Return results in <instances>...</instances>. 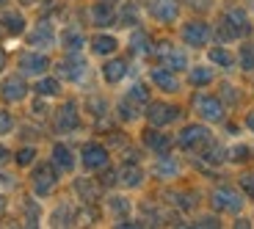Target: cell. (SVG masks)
I'll list each match as a JSON object with an SVG mask.
<instances>
[{
    "label": "cell",
    "mask_w": 254,
    "mask_h": 229,
    "mask_svg": "<svg viewBox=\"0 0 254 229\" xmlns=\"http://www.w3.org/2000/svg\"><path fill=\"white\" fill-rule=\"evenodd\" d=\"M58 179H61V172L50 160H36L31 166V193L36 199H50L58 188Z\"/></svg>",
    "instance_id": "1"
},
{
    "label": "cell",
    "mask_w": 254,
    "mask_h": 229,
    "mask_svg": "<svg viewBox=\"0 0 254 229\" xmlns=\"http://www.w3.org/2000/svg\"><path fill=\"white\" fill-rule=\"evenodd\" d=\"M33 94L31 80L22 72H3L0 75V102L3 105H22L28 102V97Z\"/></svg>",
    "instance_id": "2"
},
{
    "label": "cell",
    "mask_w": 254,
    "mask_h": 229,
    "mask_svg": "<svg viewBox=\"0 0 254 229\" xmlns=\"http://www.w3.org/2000/svg\"><path fill=\"white\" fill-rule=\"evenodd\" d=\"M14 69L22 72L28 80H36V77L53 72V58L47 56L45 50H33V47H25L19 50L17 58H14Z\"/></svg>",
    "instance_id": "3"
},
{
    "label": "cell",
    "mask_w": 254,
    "mask_h": 229,
    "mask_svg": "<svg viewBox=\"0 0 254 229\" xmlns=\"http://www.w3.org/2000/svg\"><path fill=\"white\" fill-rule=\"evenodd\" d=\"M210 141H213V133L204 121H190V124H183L180 133L174 135V147H180L183 152H202L207 147Z\"/></svg>",
    "instance_id": "4"
},
{
    "label": "cell",
    "mask_w": 254,
    "mask_h": 229,
    "mask_svg": "<svg viewBox=\"0 0 254 229\" xmlns=\"http://www.w3.org/2000/svg\"><path fill=\"white\" fill-rule=\"evenodd\" d=\"M53 72H56L64 83L77 86V83H83L89 77V61H86L83 53H64L58 61H53Z\"/></svg>",
    "instance_id": "5"
},
{
    "label": "cell",
    "mask_w": 254,
    "mask_h": 229,
    "mask_svg": "<svg viewBox=\"0 0 254 229\" xmlns=\"http://www.w3.org/2000/svg\"><path fill=\"white\" fill-rule=\"evenodd\" d=\"M249 17H246V11L243 8H238V6H232V8H227L224 11V17H221V25L213 31V36H218L221 42H238V39H243V36H249Z\"/></svg>",
    "instance_id": "6"
},
{
    "label": "cell",
    "mask_w": 254,
    "mask_h": 229,
    "mask_svg": "<svg viewBox=\"0 0 254 229\" xmlns=\"http://www.w3.org/2000/svg\"><path fill=\"white\" fill-rule=\"evenodd\" d=\"M190 108H193V114H196L199 121H204V124H218V121H224V116H227L224 100L218 94H207V91H196Z\"/></svg>",
    "instance_id": "7"
},
{
    "label": "cell",
    "mask_w": 254,
    "mask_h": 229,
    "mask_svg": "<svg viewBox=\"0 0 254 229\" xmlns=\"http://www.w3.org/2000/svg\"><path fill=\"white\" fill-rule=\"evenodd\" d=\"M144 119L149 127H172L183 119V108L174 105V102H166V100H149L144 108Z\"/></svg>",
    "instance_id": "8"
},
{
    "label": "cell",
    "mask_w": 254,
    "mask_h": 229,
    "mask_svg": "<svg viewBox=\"0 0 254 229\" xmlns=\"http://www.w3.org/2000/svg\"><path fill=\"white\" fill-rule=\"evenodd\" d=\"M25 45L33 47V50H45L50 53L53 47H58V28L53 25V19L45 17V19H36L33 25H28L25 31Z\"/></svg>",
    "instance_id": "9"
},
{
    "label": "cell",
    "mask_w": 254,
    "mask_h": 229,
    "mask_svg": "<svg viewBox=\"0 0 254 229\" xmlns=\"http://www.w3.org/2000/svg\"><path fill=\"white\" fill-rule=\"evenodd\" d=\"M152 58L174 72H185L190 66L188 47H180L174 42H152Z\"/></svg>",
    "instance_id": "10"
},
{
    "label": "cell",
    "mask_w": 254,
    "mask_h": 229,
    "mask_svg": "<svg viewBox=\"0 0 254 229\" xmlns=\"http://www.w3.org/2000/svg\"><path fill=\"white\" fill-rule=\"evenodd\" d=\"M213 42V28L204 19H185L180 25V45L188 50H207Z\"/></svg>",
    "instance_id": "11"
},
{
    "label": "cell",
    "mask_w": 254,
    "mask_h": 229,
    "mask_svg": "<svg viewBox=\"0 0 254 229\" xmlns=\"http://www.w3.org/2000/svg\"><path fill=\"white\" fill-rule=\"evenodd\" d=\"M77 160L86 174H100L105 166H111V149L102 141H86L77 152Z\"/></svg>",
    "instance_id": "12"
},
{
    "label": "cell",
    "mask_w": 254,
    "mask_h": 229,
    "mask_svg": "<svg viewBox=\"0 0 254 229\" xmlns=\"http://www.w3.org/2000/svg\"><path fill=\"white\" fill-rule=\"evenodd\" d=\"M210 207L216 213H229V216H238V213L246 207V196L238 193L235 188L229 185H218L216 191L210 193Z\"/></svg>",
    "instance_id": "13"
},
{
    "label": "cell",
    "mask_w": 254,
    "mask_h": 229,
    "mask_svg": "<svg viewBox=\"0 0 254 229\" xmlns=\"http://www.w3.org/2000/svg\"><path fill=\"white\" fill-rule=\"evenodd\" d=\"M146 77H149V86H152L155 91H160V94L174 97V94H180V91H183V80H180V72L169 69V66H163V64L152 66V69L146 72Z\"/></svg>",
    "instance_id": "14"
},
{
    "label": "cell",
    "mask_w": 254,
    "mask_h": 229,
    "mask_svg": "<svg viewBox=\"0 0 254 229\" xmlns=\"http://www.w3.org/2000/svg\"><path fill=\"white\" fill-rule=\"evenodd\" d=\"M53 127L58 135H69L80 127V108H77L75 100L61 102V108L53 111Z\"/></svg>",
    "instance_id": "15"
},
{
    "label": "cell",
    "mask_w": 254,
    "mask_h": 229,
    "mask_svg": "<svg viewBox=\"0 0 254 229\" xmlns=\"http://www.w3.org/2000/svg\"><path fill=\"white\" fill-rule=\"evenodd\" d=\"M28 17L25 11L19 6H3L0 8V33H6V36L11 39H19V36H25L28 31Z\"/></svg>",
    "instance_id": "16"
},
{
    "label": "cell",
    "mask_w": 254,
    "mask_h": 229,
    "mask_svg": "<svg viewBox=\"0 0 254 229\" xmlns=\"http://www.w3.org/2000/svg\"><path fill=\"white\" fill-rule=\"evenodd\" d=\"M146 11L158 25H174V22H180V14H183V0H149Z\"/></svg>",
    "instance_id": "17"
},
{
    "label": "cell",
    "mask_w": 254,
    "mask_h": 229,
    "mask_svg": "<svg viewBox=\"0 0 254 229\" xmlns=\"http://www.w3.org/2000/svg\"><path fill=\"white\" fill-rule=\"evenodd\" d=\"M50 163L56 166L61 174H75V169L80 166L77 160V152L66 144V141H53L50 147Z\"/></svg>",
    "instance_id": "18"
},
{
    "label": "cell",
    "mask_w": 254,
    "mask_h": 229,
    "mask_svg": "<svg viewBox=\"0 0 254 229\" xmlns=\"http://www.w3.org/2000/svg\"><path fill=\"white\" fill-rule=\"evenodd\" d=\"M127 72H130V61H127V58H122L119 53H116V56L102 58L100 77H102V83H105V86H119V83L127 77Z\"/></svg>",
    "instance_id": "19"
},
{
    "label": "cell",
    "mask_w": 254,
    "mask_h": 229,
    "mask_svg": "<svg viewBox=\"0 0 254 229\" xmlns=\"http://www.w3.org/2000/svg\"><path fill=\"white\" fill-rule=\"evenodd\" d=\"M116 19H119L116 3H111V0H97V3H91L89 22L97 28V31H108L111 25H116Z\"/></svg>",
    "instance_id": "20"
},
{
    "label": "cell",
    "mask_w": 254,
    "mask_h": 229,
    "mask_svg": "<svg viewBox=\"0 0 254 229\" xmlns=\"http://www.w3.org/2000/svg\"><path fill=\"white\" fill-rule=\"evenodd\" d=\"M116 172H119V179H116L119 188H125V191H138V188H144L146 172H144V166H141L138 160H125Z\"/></svg>",
    "instance_id": "21"
},
{
    "label": "cell",
    "mask_w": 254,
    "mask_h": 229,
    "mask_svg": "<svg viewBox=\"0 0 254 229\" xmlns=\"http://www.w3.org/2000/svg\"><path fill=\"white\" fill-rule=\"evenodd\" d=\"M141 147L149 149L152 155H166L174 147V135H169L163 127H146L141 133Z\"/></svg>",
    "instance_id": "22"
},
{
    "label": "cell",
    "mask_w": 254,
    "mask_h": 229,
    "mask_svg": "<svg viewBox=\"0 0 254 229\" xmlns=\"http://www.w3.org/2000/svg\"><path fill=\"white\" fill-rule=\"evenodd\" d=\"M89 53L97 58H108L119 53V36H114L111 31H94L89 36Z\"/></svg>",
    "instance_id": "23"
},
{
    "label": "cell",
    "mask_w": 254,
    "mask_h": 229,
    "mask_svg": "<svg viewBox=\"0 0 254 229\" xmlns=\"http://www.w3.org/2000/svg\"><path fill=\"white\" fill-rule=\"evenodd\" d=\"M58 47L64 53H83L89 47V36L83 33V28L77 25H66L58 31Z\"/></svg>",
    "instance_id": "24"
},
{
    "label": "cell",
    "mask_w": 254,
    "mask_h": 229,
    "mask_svg": "<svg viewBox=\"0 0 254 229\" xmlns=\"http://www.w3.org/2000/svg\"><path fill=\"white\" fill-rule=\"evenodd\" d=\"M31 89H33V94L42 97V100H58V97L64 94V80L56 72H47V75L36 77V80L31 83Z\"/></svg>",
    "instance_id": "25"
},
{
    "label": "cell",
    "mask_w": 254,
    "mask_h": 229,
    "mask_svg": "<svg viewBox=\"0 0 254 229\" xmlns=\"http://www.w3.org/2000/svg\"><path fill=\"white\" fill-rule=\"evenodd\" d=\"M180 172H183V166H180V160L174 158L172 152L155 155V163H152V177L155 179H177Z\"/></svg>",
    "instance_id": "26"
},
{
    "label": "cell",
    "mask_w": 254,
    "mask_h": 229,
    "mask_svg": "<svg viewBox=\"0 0 254 229\" xmlns=\"http://www.w3.org/2000/svg\"><path fill=\"white\" fill-rule=\"evenodd\" d=\"M213 80H216V66L213 64H190L185 69V83L193 89H207Z\"/></svg>",
    "instance_id": "27"
},
{
    "label": "cell",
    "mask_w": 254,
    "mask_h": 229,
    "mask_svg": "<svg viewBox=\"0 0 254 229\" xmlns=\"http://www.w3.org/2000/svg\"><path fill=\"white\" fill-rule=\"evenodd\" d=\"M77 216H80V210H77L75 204L61 202L56 210L47 216V224H50V227H77Z\"/></svg>",
    "instance_id": "28"
},
{
    "label": "cell",
    "mask_w": 254,
    "mask_h": 229,
    "mask_svg": "<svg viewBox=\"0 0 254 229\" xmlns=\"http://www.w3.org/2000/svg\"><path fill=\"white\" fill-rule=\"evenodd\" d=\"M72 188H75L77 202H83V204H94L100 199V191H102V185L97 179H89V177H77L72 182Z\"/></svg>",
    "instance_id": "29"
},
{
    "label": "cell",
    "mask_w": 254,
    "mask_h": 229,
    "mask_svg": "<svg viewBox=\"0 0 254 229\" xmlns=\"http://www.w3.org/2000/svg\"><path fill=\"white\" fill-rule=\"evenodd\" d=\"M152 42L155 39L149 36L144 28L135 25L133 33H130V42H127V45H130V56H152Z\"/></svg>",
    "instance_id": "30"
},
{
    "label": "cell",
    "mask_w": 254,
    "mask_h": 229,
    "mask_svg": "<svg viewBox=\"0 0 254 229\" xmlns=\"http://www.w3.org/2000/svg\"><path fill=\"white\" fill-rule=\"evenodd\" d=\"M207 64H213L216 69H232L238 58L229 47H207Z\"/></svg>",
    "instance_id": "31"
},
{
    "label": "cell",
    "mask_w": 254,
    "mask_h": 229,
    "mask_svg": "<svg viewBox=\"0 0 254 229\" xmlns=\"http://www.w3.org/2000/svg\"><path fill=\"white\" fill-rule=\"evenodd\" d=\"M105 210H108V216L114 218L116 224L125 221V218H130V213H133V204H130V199L127 196H108V202H105Z\"/></svg>",
    "instance_id": "32"
},
{
    "label": "cell",
    "mask_w": 254,
    "mask_h": 229,
    "mask_svg": "<svg viewBox=\"0 0 254 229\" xmlns=\"http://www.w3.org/2000/svg\"><path fill=\"white\" fill-rule=\"evenodd\" d=\"M36 160H39V147H36V144H22L19 149H14V160H11V163L17 166V169H25V172H28Z\"/></svg>",
    "instance_id": "33"
},
{
    "label": "cell",
    "mask_w": 254,
    "mask_h": 229,
    "mask_svg": "<svg viewBox=\"0 0 254 229\" xmlns=\"http://www.w3.org/2000/svg\"><path fill=\"white\" fill-rule=\"evenodd\" d=\"M122 97H125V100H130L133 105H138L141 111L146 108V102L152 100V97H149V86H144V83H133V86H130V89H127Z\"/></svg>",
    "instance_id": "34"
},
{
    "label": "cell",
    "mask_w": 254,
    "mask_h": 229,
    "mask_svg": "<svg viewBox=\"0 0 254 229\" xmlns=\"http://www.w3.org/2000/svg\"><path fill=\"white\" fill-rule=\"evenodd\" d=\"M116 116H119L122 121H138L141 116H144V111H141L138 105H133L130 100L119 97V102H116Z\"/></svg>",
    "instance_id": "35"
},
{
    "label": "cell",
    "mask_w": 254,
    "mask_h": 229,
    "mask_svg": "<svg viewBox=\"0 0 254 229\" xmlns=\"http://www.w3.org/2000/svg\"><path fill=\"white\" fill-rule=\"evenodd\" d=\"M14 130H17V116L11 114V105L0 102V138H8Z\"/></svg>",
    "instance_id": "36"
},
{
    "label": "cell",
    "mask_w": 254,
    "mask_h": 229,
    "mask_svg": "<svg viewBox=\"0 0 254 229\" xmlns=\"http://www.w3.org/2000/svg\"><path fill=\"white\" fill-rule=\"evenodd\" d=\"M17 185H19V179L8 172V166H0V193L8 196L11 191H17Z\"/></svg>",
    "instance_id": "37"
},
{
    "label": "cell",
    "mask_w": 254,
    "mask_h": 229,
    "mask_svg": "<svg viewBox=\"0 0 254 229\" xmlns=\"http://www.w3.org/2000/svg\"><path fill=\"white\" fill-rule=\"evenodd\" d=\"M249 147H241V144H238V147H229L227 149V160H235V163H241V160H246L249 158Z\"/></svg>",
    "instance_id": "38"
},
{
    "label": "cell",
    "mask_w": 254,
    "mask_h": 229,
    "mask_svg": "<svg viewBox=\"0 0 254 229\" xmlns=\"http://www.w3.org/2000/svg\"><path fill=\"white\" fill-rule=\"evenodd\" d=\"M14 160V149L6 144V138H0V166H8Z\"/></svg>",
    "instance_id": "39"
},
{
    "label": "cell",
    "mask_w": 254,
    "mask_h": 229,
    "mask_svg": "<svg viewBox=\"0 0 254 229\" xmlns=\"http://www.w3.org/2000/svg\"><path fill=\"white\" fill-rule=\"evenodd\" d=\"M241 66H243V69H252V66H254V47L252 45H246L241 50Z\"/></svg>",
    "instance_id": "40"
},
{
    "label": "cell",
    "mask_w": 254,
    "mask_h": 229,
    "mask_svg": "<svg viewBox=\"0 0 254 229\" xmlns=\"http://www.w3.org/2000/svg\"><path fill=\"white\" fill-rule=\"evenodd\" d=\"M241 188L254 199V174H243V177H241Z\"/></svg>",
    "instance_id": "41"
},
{
    "label": "cell",
    "mask_w": 254,
    "mask_h": 229,
    "mask_svg": "<svg viewBox=\"0 0 254 229\" xmlns=\"http://www.w3.org/2000/svg\"><path fill=\"white\" fill-rule=\"evenodd\" d=\"M193 227H221V221H218V216H202V218H196Z\"/></svg>",
    "instance_id": "42"
},
{
    "label": "cell",
    "mask_w": 254,
    "mask_h": 229,
    "mask_svg": "<svg viewBox=\"0 0 254 229\" xmlns=\"http://www.w3.org/2000/svg\"><path fill=\"white\" fill-rule=\"evenodd\" d=\"M193 11H204V8H210V0H185Z\"/></svg>",
    "instance_id": "43"
},
{
    "label": "cell",
    "mask_w": 254,
    "mask_h": 229,
    "mask_svg": "<svg viewBox=\"0 0 254 229\" xmlns=\"http://www.w3.org/2000/svg\"><path fill=\"white\" fill-rule=\"evenodd\" d=\"M3 72H8V50L0 45V75H3Z\"/></svg>",
    "instance_id": "44"
},
{
    "label": "cell",
    "mask_w": 254,
    "mask_h": 229,
    "mask_svg": "<svg viewBox=\"0 0 254 229\" xmlns=\"http://www.w3.org/2000/svg\"><path fill=\"white\" fill-rule=\"evenodd\" d=\"M6 210H8V196L6 193H0V218L6 216Z\"/></svg>",
    "instance_id": "45"
},
{
    "label": "cell",
    "mask_w": 254,
    "mask_h": 229,
    "mask_svg": "<svg viewBox=\"0 0 254 229\" xmlns=\"http://www.w3.org/2000/svg\"><path fill=\"white\" fill-rule=\"evenodd\" d=\"M14 3H17L19 8H28V6H36L39 0H14Z\"/></svg>",
    "instance_id": "46"
},
{
    "label": "cell",
    "mask_w": 254,
    "mask_h": 229,
    "mask_svg": "<svg viewBox=\"0 0 254 229\" xmlns=\"http://www.w3.org/2000/svg\"><path fill=\"white\" fill-rule=\"evenodd\" d=\"M246 127L254 133V111H249V114H246Z\"/></svg>",
    "instance_id": "47"
},
{
    "label": "cell",
    "mask_w": 254,
    "mask_h": 229,
    "mask_svg": "<svg viewBox=\"0 0 254 229\" xmlns=\"http://www.w3.org/2000/svg\"><path fill=\"white\" fill-rule=\"evenodd\" d=\"M0 36H3V33H0Z\"/></svg>",
    "instance_id": "48"
}]
</instances>
